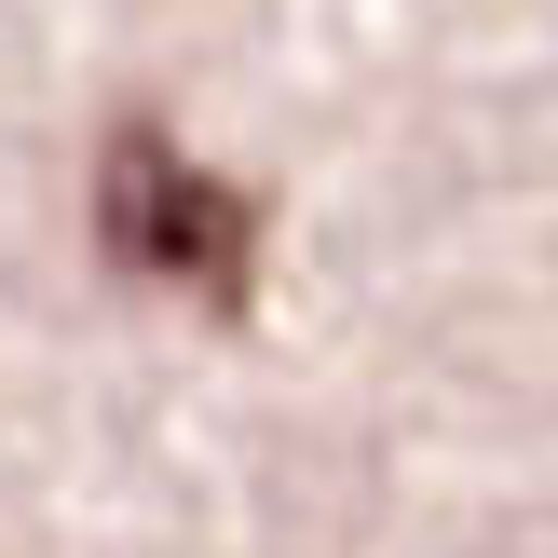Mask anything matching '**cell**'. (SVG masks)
<instances>
[{
    "mask_svg": "<svg viewBox=\"0 0 558 558\" xmlns=\"http://www.w3.org/2000/svg\"><path fill=\"white\" fill-rule=\"evenodd\" d=\"M96 232H109V259H123V272H163V287H191V300H218V314H245V259H259V191L205 178V163H191L163 123H123V136H109Z\"/></svg>",
    "mask_w": 558,
    "mask_h": 558,
    "instance_id": "obj_1",
    "label": "cell"
}]
</instances>
